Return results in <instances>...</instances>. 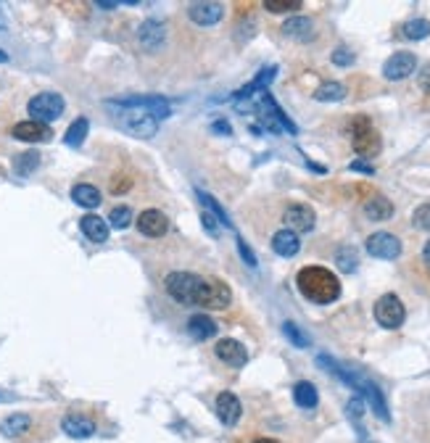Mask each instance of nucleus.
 Returning a JSON list of instances; mask_svg holds the SVG:
<instances>
[{
    "mask_svg": "<svg viewBox=\"0 0 430 443\" xmlns=\"http://www.w3.org/2000/svg\"><path fill=\"white\" fill-rule=\"evenodd\" d=\"M61 430L71 438H90L95 435V422L85 414H66L61 419Z\"/></svg>",
    "mask_w": 430,
    "mask_h": 443,
    "instance_id": "nucleus-18",
    "label": "nucleus"
},
{
    "mask_svg": "<svg viewBox=\"0 0 430 443\" xmlns=\"http://www.w3.org/2000/svg\"><path fill=\"white\" fill-rule=\"evenodd\" d=\"M333 63H338V66H351L354 53L349 51V48H336V51H333Z\"/></svg>",
    "mask_w": 430,
    "mask_h": 443,
    "instance_id": "nucleus-38",
    "label": "nucleus"
},
{
    "mask_svg": "<svg viewBox=\"0 0 430 443\" xmlns=\"http://www.w3.org/2000/svg\"><path fill=\"white\" fill-rule=\"evenodd\" d=\"M364 214L372 222H386V219L394 217V203L386 198V195H372L367 203H364Z\"/></svg>",
    "mask_w": 430,
    "mask_h": 443,
    "instance_id": "nucleus-23",
    "label": "nucleus"
},
{
    "mask_svg": "<svg viewBox=\"0 0 430 443\" xmlns=\"http://www.w3.org/2000/svg\"><path fill=\"white\" fill-rule=\"evenodd\" d=\"M296 285L301 290L304 298H309L311 304H333L341 295V282L330 270L325 267H304L299 275H296Z\"/></svg>",
    "mask_w": 430,
    "mask_h": 443,
    "instance_id": "nucleus-2",
    "label": "nucleus"
},
{
    "mask_svg": "<svg viewBox=\"0 0 430 443\" xmlns=\"http://www.w3.org/2000/svg\"><path fill=\"white\" fill-rule=\"evenodd\" d=\"M188 16L193 24L198 26H214L222 21L224 16V6L222 3H211V0H204V3H193L188 9Z\"/></svg>",
    "mask_w": 430,
    "mask_h": 443,
    "instance_id": "nucleus-11",
    "label": "nucleus"
},
{
    "mask_svg": "<svg viewBox=\"0 0 430 443\" xmlns=\"http://www.w3.org/2000/svg\"><path fill=\"white\" fill-rule=\"evenodd\" d=\"M428 98H430V87H428Z\"/></svg>",
    "mask_w": 430,
    "mask_h": 443,
    "instance_id": "nucleus-48",
    "label": "nucleus"
},
{
    "mask_svg": "<svg viewBox=\"0 0 430 443\" xmlns=\"http://www.w3.org/2000/svg\"><path fill=\"white\" fill-rule=\"evenodd\" d=\"M293 401H296L301 409H314L319 401V393L309 380H301V382L293 385Z\"/></svg>",
    "mask_w": 430,
    "mask_h": 443,
    "instance_id": "nucleus-25",
    "label": "nucleus"
},
{
    "mask_svg": "<svg viewBox=\"0 0 430 443\" xmlns=\"http://www.w3.org/2000/svg\"><path fill=\"white\" fill-rule=\"evenodd\" d=\"M214 354L219 362H224L227 367H235V370H241L246 362H249V351L243 346L241 340H233V338H222L219 343L214 346Z\"/></svg>",
    "mask_w": 430,
    "mask_h": 443,
    "instance_id": "nucleus-10",
    "label": "nucleus"
},
{
    "mask_svg": "<svg viewBox=\"0 0 430 443\" xmlns=\"http://www.w3.org/2000/svg\"><path fill=\"white\" fill-rule=\"evenodd\" d=\"M414 66H417V58H414V53H394L391 58L386 61V66H383V77L391 79V82H399V79L409 77L414 71Z\"/></svg>",
    "mask_w": 430,
    "mask_h": 443,
    "instance_id": "nucleus-12",
    "label": "nucleus"
},
{
    "mask_svg": "<svg viewBox=\"0 0 430 443\" xmlns=\"http://www.w3.org/2000/svg\"><path fill=\"white\" fill-rule=\"evenodd\" d=\"M264 9L269 14H296L301 11V0H264Z\"/></svg>",
    "mask_w": 430,
    "mask_h": 443,
    "instance_id": "nucleus-35",
    "label": "nucleus"
},
{
    "mask_svg": "<svg viewBox=\"0 0 430 443\" xmlns=\"http://www.w3.org/2000/svg\"><path fill=\"white\" fill-rule=\"evenodd\" d=\"M351 172H361V174H375V166L372 164H364V161H351V166H349Z\"/></svg>",
    "mask_w": 430,
    "mask_h": 443,
    "instance_id": "nucleus-41",
    "label": "nucleus"
},
{
    "mask_svg": "<svg viewBox=\"0 0 430 443\" xmlns=\"http://www.w3.org/2000/svg\"><path fill=\"white\" fill-rule=\"evenodd\" d=\"M241 414H243V407H241V399H238L235 393L224 391L216 396V417H219L222 425H227V427L238 425Z\"/></svg>",
    "mask_w": 430,
    "mask_h": 443,
    "instance_id": "nucleus-13",
    "label": "nucleus"
},
{
    "mask_svg": "<svg viewBox=\"0 0 430 443\" xmlns=\"http://www.w3.org/2000/svg\"><path fill=\"white\" fill-rule=\"evenodd\" d=\"M211 130L219 132V135H230V132H233V127H230L227 122H214V124H211Z\"/></svg>",
    "mask_w": 430,
    "mask_h": 443,
    "instance_id": "nucleus-42",
    "label": "nucleus"
},
{
    "mask_svg": "<svg viewBox=\"0 0 430 443\" xmlns=\"http://www.w3.org/2000/svg\"><path fill=\"white\" fill-rule=\"evenodd\" d=\"M422 261H425V264L430 267V240L425 243V248H422Z\"/></svg>",
    "mask_w": 430,
    "mask_h": 443,
    "instance_id": "nucleus-43",
    "label": "nucleus"
},
{
    "mask_svg": "<svg viewBox=\"0 0 430 443\" xmlns=\"http://www.w3.org/2000/svg\"><path fill=\"white\" fill-rule=\"evenodd\" d=\"M272 251L277 256H283V259H293L296 253L301 251V240H299V235L291 233V230H280V233L272 235Z\"/></svg>",
    "mask_w": 430,
    "mask_h": 443,
    "instance_id": "nucleus-19",
    "label": "nucleus"
},
{
    "mask_svg": "<svg viewBox=\"0 0 430 443\" xmlns=\"http://www.w3.org/2000/svg\"><path fill=\"white\" fill-rule=\"evenodd\" d=\"M106 108H111V111H119L116 116V122L124 132H129L132 138H140V140H148L154 138L156 130H159V122H156L151 113L146 111H132V108H114V106L106 103Z\"/></svg>",
    "mask_w": 430,
    "mask_h": 443,
    "instance_id": "nucleus-4",
    "label": "nucleus"
},
{
    "mask_svg": "<svg viewBox=\"0 0 430 443\" xmlns=\"http://www.w3.org/2000/svg\"><path fill=\"white\" fill-rule=\"evenodd\" d=\"M26 111L32 116V122L48 124L64 113V98H61L59 93H37V96L26 103Z\"/></svg>",
    "mask_w": 430,
    "mask_h": 443,
    "instance_id": "nucleus-6",
    "label": "nucleus"
},
{
    "mask_svg": "<svg viewBox=\"0 0 430 443\" xmlns=\"http://www.w3.org/2000/svg\"><path fill=\"white\" fill-rule=\"evenodd\" d=\"M201 225H204V230H206L209 235H219V222H216V217H211V214H206V211H204V214H201Z\"/></svg>",
    "mask_w": 430,
    "mask_h": 443,
    "instance_id": "nucleus-40",
    "label": "nucleus"
},
{
    "mask_svg": "<svg viewBox=\"0 0 430 443\" xmlns=\"http://www.w3.org/2000/svg\"><path fill=\"white\" fill-rule=\"evenodd\" d=\"M9 61V56H6V51H0V63H6Z\"/></svg>",
    "mask_w": 430,
    "mask_h": 443,
    "instance_id": "nucleus-46",
    "label": "nucleus"
},
{
    "mask_svg": "<svg viewBox=\"0 0 430 443\" xmlns=\"http://www.w3.org/2000/svg\"><path fill=\"white\" fill-rule=\"evenodd\" d=\"M283 332H285V338L291 340L293 346H299V348H309V338L301 332V327L299 325H293V322H285L283 325Z\"/></svg>",
    "mask_w": 430,
    "mask_h": 443,
    "instance_id": "nucleus-36",
    "label": "nucleus"
},
{
    "mask_svg": "<svg viewBox=\"0 0 430 443\" xmlns=\"http://www.w3.org/2000/svg\"><path fill=\"white\" fill-rule=\"evenodd\" d=\"M283 222L288 225L285 230H291V233H296V235L311 233V230H314V222H317V214H314V209L306 206V203H291L283 214Z\"/></svg>",
    "mask_w": 430,
    "mask_h": 443,
    "instance_id": "nucleus-9",
    "label": "nucleus"
},
{
    "mask_svg": "<svg viewBox=\"0 0 430 443\" xmlns=\"http://www.w3.org/2000/svg\"><path fill=\"white\" fill-rule=\"evenodd\" d=\"M109 106L114 108H132V111H146L151 113L156 122L159 119H166L172 113V106L166 98H156V96H143V98H121V101H109Z\"/></svg>",
    "mask_w": 430,
    "mask_h": 443,
    "instance_id": "nucleus-7",
    "label": "nucleus"
},
{
    "mask_svg": "<svg viewBox=\"0 0 430 443\" xmlns=\"http://www.w3.org/2000/svg\"><path fill=\"white\" fill-rule=\"evenodd\" d=\"M166 293L172 295L177 304L185 306H204V309H224L233 301L230 287L219 280H204L193 272H172L164 280Z\"/></svg>",
    "mask_w": 430,
    "mask_h": 443,
    "instance_id": "nucleus-1",
    "label": "nucleus"
},
{
    "mask_svg": "<svg viewBox=\"0 0 430 443\" xmlns=\"http://www.w3.org/2000/svg\"><path fill=\"white\" fill-rule=\"evenodd\" d=\"M346 414H349V419L354 422V427H356L359 438L364 443H367V433H364V427H361V414H364V401H361V396H354V399L349 401V407H346Z\"/></svg>",
    "mask_w": 430,
    "mask_h": 443,
    "instance_id": "nucleus-31",
    "label": "nucleus"
},
{
    "mask_svg": "<svg viewBox=\"0 0 430 443\" xmlns=\"http://www.w3.org/2000/svg\"><path fill=\"white\" fill-rule=\"evenodd\" d=\"M406 320V309L401 304V298L394 293H386L378 298V304H375V322H378L380 327H386V330H396V327H401Z\"/></svg>",
    "mask_w": 430,
    "mask_h": 443,
    "instance_id": "nucleus-5",
    "label": "nucleus"
},
{
    "mask_svg": "<svg viewBox=\"0 0 430 443\" xmlns=\"http://www.w3.org/2000/svg\"><path fill=\"white\" fill-rule=\"evenodd\" d=\"M98 9H104V11H114V9H116V3H98Z\"/></svg>",
    "mask_w": 430,
    "mask_h": 443,
    "instance_id": "nucleus-44",
    "label": "nucleus"
},
{
    "mask_svg": "<svg viewBox=\"0 0 430 443\" xmlns=\"http://www.w3.org/2000/svg\"><path fill=\"white\" fill-rule=\"evenodd\" d=\"M129 225H132V211H129V206H116V209H111V214H109V227H114V230H127Z\"/></svg>",
    "mask_w": 430,
    "mask_h": 443,
    "instance_id": "nucleus-34",
    "label": "nucleus"
},
{
    "mask_svg": "<svg viewBox=\"0 0 430 443\" xmlns=\"http://www.w3.org/2000/svg\"><path fill=\"white\" fill-rule=\"evenodd\" d=\"M311 29H314L311 19H306V16H291L283 24V35L285 37H293V40H309V37H311Z\"/></svg>",
    "mask_w": 430,
    "mask_h": 443,
    "instance_id": "nucleus-24",
    "label": "nucleus"
},
{
    "mask_svg": "<svg viewBox=\"0 0 430 443\" xmlns=\"http://www.w3.org/2000/svg\"><path fill=\"white\" fill-rule=\"evenodd\" d=\"M364 245H367V253H370L372 259L394 261L401 256V240L391 233H372Z\"/></svg>",
    "mask_w": 430,
    "mask_h": 443,
    "instance_id": "nucleus-8",
    "label": "nucleus"
},
{
    "mask_svg": "<svg viewBox=\"0 0 430 443\" xmlns=\"http://www.w3.org/2000/svg\"><path fill=\"white\" fill-rule=\"evenodd\" d=\"M71 200L77 203V206H82V209H98L101 206V190L95 188V185H74L71 188Z\"/></svg>",
    "mask_w": 430,
    "mask_h": 443,
    "instance_id": "nucleus-22",
    "label": "nucleus"
},
{
    "mask_svg": "<svg viewBox=\"0 0 430 443\" xmlns=\"http://www.w3.org/2000/svg\"><path fill=\"white\" fill-rule=\"evenodd\" d=\"M79 230L93 243H106L109 240V222L101 219L98 214H85V217L79 219Z\"/></svg>",
    "mask_w": 430,
    "mask_h": 443,
    "instance_id": "nucleus-17",
    "label": "nucleus"
},
{
    "mask_svg": "<svg viewBox=\"0 0 430 443\" xmlns=\"http://www.w3.org/2000/svg\"><path fill=\"white\" fill-rule=\"evenodd\" d=\"M216 322L209 317V314H193L188 320V335L196 340H209L216 335Z\"/></svg>",
    "mask_w": 430,
    "mask_h": 443,
    "instance_id": "nucleus-21",
    "label": "nucleus"
},
{
    "mask_svg": "<svg viewBox=\"0 0 430 443\" xmlns=\"http://www.w3.org/2000/svg\"><path fill=\"white\" fill-rule=\"evenodd\" d=\"M401 35L406 40H425L430 35V21L425 19H409L404 26H401Z\"/></svg>",
    "mask_w": 430,
    "mask_h": 443,
    "instance_id": "nucleus-33",
    "label": "nucleus"
},
{
    "mask_svg": "<svg viewBox=\"0 0 430 443\" xmlns=\"http://www.w3.org/2000/svg\"><path fill=\"white\" fill-rule=\"evenodd\" d=\"M32 425V419L29 414H11L0 422V433L6 435V438H19V435H24Z\"/></svg>",
    "mask_w": 430,
    "mask_h": 443,
    "instance_id": "nucleus-26",
    "label": "nucleus"
},
{
    "mask_svg": "<svg viewBox=\"0 0 430 443\" xmlns=\"http://www.w3.org/2000/svg\"><path fill=\"white\" fill-rule=\"evenodd\" d=\"M138 230L146 235V238H161V235H166V230H169V219H166V214H161L159 209H148L138 217Z\"/></svg>",
    "mask_w": 430,
    "mask_h": 443,
    "instance_id": "nucleus-14",
    "label": "nucleus"
},
{
    "mask_svg": "<svg viewBox=\"0 0 430 443\" xmlns=\"http://www.w3.org/2000/svg\"><path fill=\"white\" fill-rule=\"evenodd\" d=\"M344 98H346V87L341 82H322L317 87V93H314V101H319V103H338Z\"/></svg>",
    "mask_w": 430,
    "mask_h": 443,
    "instance_id": "nucleus-27",
    "label": "nucleus"
},
{
    "mask_svg": "<svg viewBox=\"0 0 430 443\" xmlns=\"http://www.w3.org/2000/svg\"><path fill=\"white\" fill-rule=\"evenodd\" d=\"M336 264L341 267V272H356V267H359V253H356V248H351V245H344V248H338L336 253Z\"/></svg>",
    "mask_w": 430,
    "mask_h": 443,
    "instance_id": "nucleus-32",
    "label": "nucleus"
},
{
    "mask_svg": "<svg viewBox=\"0 0 430 443\" xmlns=\"http://www.w3.org/2000/svg\"><path fill=\"white\" fill-rule=\"evenodd\" d=\"M196 195H198V200L206 206V209L214 211V217H216V222H219V225H224V227H230V230H233V219L227 217V211L219 206V200H216L214 195H209V193H204V190H196Z\"/></svg>",
    "mask_w": 430,
    "mask_h": 443,
    "instance_id": "nucleus-30",
    "label": "nucleus"
},
{
    "mask_svg": "<svg viewBox=\"0 0 430 443\" xmlns=\"http://www.w3.org/2000/svg\"><path fill=\"white\" fill-rule=\"evenodd\" d=\"M254 443H280V441H275V438H259V441H254Z\"/></svg>",
    "mask_w": 430,
    "mask_h": 443,
    "instance_id": "nucleus-45",
    "label": "nucleus"
},
{
    "mask_svg": "<svg viewBox=\"0 0 430 443\" xmlns=\"http://www.w3.org/2000/svg\"><path fill=\"white\" fill-rule=\"evenodd\" d=\"M0 29H6V19H3V14H0Z\"/></svg>",
    "mask_w": 430,
    "mask_h": 443,
    "instance_id": "nucleus-47",
    "label": "nucleus"
},
{
    "mask_svg": "<svg viewBox=\"0 0 430 443\" xmlns=\"http://www.w3.org/2000/svg\"><path fill=\"white\" fill-rule=\"evenodd\" d=\"M275 77H277V66H264V69H261L256 77H254V82H249V85L243 87V90H238V93H235L233 101L238 103V101H249L254 93H259V96H261V93H267L269 82H272Z\"/></svg>",
    "mask_w": 430,
    "mask_h": 443,
    "instance_id": "nucleus-16",
    "label": "nucleus"
},
{
    "mask_svg": "<svg viewBox=\"0 0 430 443\" xmlns=\"http://www.w3.org/2000/svg\"><path fill=\"white\" fill-rule=\"evenodd\" d=\"M14 138L24 140V143H48V140L53 138V132L48 124L26 119V122H19L16 127H14Z\"/></svg>",
    "mask_w": 430,
    "mask_h": 443,
    "instance_id": "nucleus-15",
    "label": "nucleus"
},
{
    "mask_svg": "<svg viewBox=\"0 0 430 443\" xmlns=\"http://www.w3.org/2000/svg\"><path fill=\"white\" fill-rule=\"evenodd\" d=\"M0 401H3V396H0Z\"/></svg>",
    "mask_w": 430,
    "mask_h": 443,
    "instance_id": "nucleus-49",
    "label": "nucleus"
},
{
    "mask_svg": "<svg viewBox=\"0 0 430 443\" xmlns=\"http://www.w3.org/2000/svg\"><path fill=\"white\" fill-rule=\"evenodd\" d=\"M349 132H351V146L359 156H378L383 143H380V132L372 127L370 116H354L351 124H349Z\"/></svg>",
    "mask_w": 430,
    "mask_h": 443,
    "instance_id": "nucleus-3",
    "label": "nucleus"
},
{
    "mask_svg": "<svg viewBox=\"0 0 430 443\" xmlns=\"http://www.w3.org/2000/svg\"><path fill=\"white\" fill-rule=\"evenodd\" d=\"M87 130H90V122H87L85 116H79L77 122L69 124V130H66V135H64V143H66L69 148H79L82 143H85Z\"/></svg>",
    "mask_w": 430,
    "mask_h": 443,
    "instance_id": "nucleus-28",
    "label": "nucleus"
},
{
    "mask_svg": "<svg viewBox=\"0 0 430 443\" xmlns=\"http://www.w3.org/2000/svg\"><path fill=\"white\" fill-rule=\"evenodd\" d=\"M238 251H241V259L246 261V264H249L251 270H254V267H256V264H259V261H256V256H254V251H251V248H249V243H246L243 238H238Z\"/></svg>",
    "mask_w": 430,
    "mask_h": 443,
    "instance_id": "nucleus-39",
    "label": "nucleus"
},
{
    "mask_svg": "<svg viewBox=\"0 0 430 443\" xmlns=\"http://www.w3.org/2000/svg\"><path fill=\"white\" fill-rule=\"evenodd\" d=\"M37 166H40V153H37V151H26V153H19V156L14 158V172H16L19 177L32 174Z\"/></svg>",
    "mask_w": 430,
    "mask_h": 443,
    "instance_id": "nucleus-29",
    "label": "nucleus"
},
{
    "mask_svg": "<svg viewBox=\"0 0 430 443\" xmlns=\"http://www.w3.org/2000/svg\"><path fill=\"white\" fill-rule=\"evenodd\" d=\"M412 225L417 227V230H430V203H422V206L414 209Z\"/></svg>",
    "mask_w": 430,
    "mask_h": 443,
    "instance_id": "nucleus-37",
    "label": "nucleus"
},
{
    "mask_svg": "<svg viewBox=\"0 0 430 443\" xmlns=\"http://www.w3.org/2000/svg\"><path fill=\"white\" fill-rule=\"evenodd\" d=\"M164 24L159 21V19H148V21H143L138 29V40L143 48H148V51H156L159 45L164 43Z\"/></svg>",
    "mask_w": 430,
    "mask_h": 443,
    "instance_id": "nucleus-20",
    "label": "nucleus"
}]
</instances>
